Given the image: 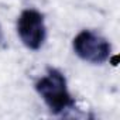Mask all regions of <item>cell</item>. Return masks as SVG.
I'll return each mask as SVG.
<instances>
[{
  "label": "cell",
  "instance_id": "1",
  "mask_svg": "<svg viewBox=\"0 0 120 120\" xmlns=\"http://www.w3.org/2000/svg\"><path fill=\"white\" fill-rule=\"evenodd\" d=\"M35 89L54 114H59L75 105L67 88V79L58 69H48L47 75L37 81Z\"/></svg>",
  "mask_w": 120,
  "mask_h": 120
},
{
  "label": "cell",
  "instance_id": "2",
  "mask_svg": "<svg viewBox=\"0 0 120 120\" xmlns=\"http://www.w3.org/2000/svg\"><path fill=\"white\" fill-rule=\"evenodd\" d=\"M75 54L89 64H103L110 58L112 45L110 42L96 31L83 30L72 42Z\"/></svg>",
  "mask_w": 120,
  "mask_h": 120
},
{
  "label": "cell",
  "instance_id": "3",
  "mask_svg": "<svg viewBox=\"0 0 120 120\" xmlns=\"http://www.w3.org/2000/svg\"><path fill=\"white\" fill-rule=\"evenodd\" d=\"M17 34L28 49H40L47 37L42 14L35 9H27L21 11L17 20Z\"/></svg>",
  "mask_w": 120,
  "mask_h": 120
},
{
  "label": "cell",
  "instance_id": "4",
  "mask_svg": "<svg viewBox=\"0 0 120 120\" xmlns=\"http://www.w3.org/2000/svg\"><path fill=\"white\" fill-rule=\"evenodd\" d=\"M0 38H2V28H0Z\"/></svg>",
  "mask_w": 120,
  "mask_h": 120
}]
</instances>
